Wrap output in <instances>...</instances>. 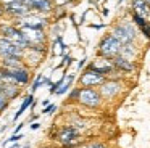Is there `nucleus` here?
<instances>
[{"label":"nucleus","instance_id":"nucleus-1","mask_svg":"<svg viewBox=\"0 0 150 148\" xmlns=\"http://www.w3.org/2000/svg\"><path fill=\"white\" fill-rule=\"evenodd\" d=\"M111 35H113L115 39H118L121 45H124V44H131V42L136 40L137 31H136V27H134L132 23L123 21V23H120V24L115 26Z\"/></svg>","mask_w":150,"mask_h":148},{"label":"nucleus","instance_id":"nucleus-2","mask_svg":"<svg viewBox=\"0 0 150 148\" xmlns=\"http://www.w3.org/2000/svg\"><path fill=\"white\" fill-rule=\"evenodd\" d=\"M120 48H121V44L118 39H115L113 35H107V37L102 39V42L98 44V55L107 60H111L115 58L118 53H120Z\"/></svg>","mask_w":150,"mask_h":148},{"label":"nucleus","instance_id":"nucleus-3","mask_svg":"<svg viewBox=\"0 0 150 148\" xmlns=\"http://www.w3.org/2000/svg\"><path fill=\"white\" fill-rule=\"evenodd\" d=\"M78 101L81 105L87 106V108H97L102 103V97L97 90H94L92 87H84L79 89V95H78Z\"/></svg>","mask_w":150,"mask_h":148},{"label":"nucleus","instance_id":"nucleus-4","mask_svg":"<svg viewBox=\"0 0 150 148\" xmlns=\"http://www.w3.org/2000/svg\"><path fill=\"white\" fill-rule=\"evenodd\" d=\"M55 137H57V140H58L60 143L63 145V147L71 148V147H74L76 142H78L79 132H78V129L73 127V125H66V127H62V129H60L58 134H57Z\"/></svg>","mask_w":150,"mask_h":148},{"label":"nucleus","instance_id":"nucleus-5","mask_svg":"<svg viewBox=\"0 0 150 148\" xmlns=\"http://www.w3.org/2000/svg\"><path fill=\"white\" fill-rule=\"evenodd\" d=\"M4 8H5V13H7V15L16 16V18H23V16H26L31 13V8L24 2H21V0H10L8 3L4 5Z\"/></svg>","mask_w":150,"mask_h":148},{"label":"nucleus","instance_id":"nucleus-6","mask_svg":"<svg viewBox=\"0 0 150 148\" xmlns=\"http://www.w3.org/2000/svg\"><path fill=\"white\" fill-rule=\"evenodd\" d=\"M24 50L21 47H18L15 42L8 40L5 37H0V56H23Z\"/></svg>","mask_w":150,"mask_h":148},{"label":"nucleus","instance_id":"nucleus-7","mask_svg":"<svg viewBox=\"0 0 150 148\" xmlns=\"http://www.w3.org/2000/svg\"><path fill=\"white\" fill-rule=\"evenodd\" d=\"M45 24H47V19L42 18V16L34 15V13H29V15H26V16H23V18H21V27L39 29V31H42Z\"/></svg>","mask_w":150,"mask_h":148},{"label":"nucleus","instance_id":"nucleus-8","mask_svg":"<svg viewBox=\"0 0 150 148\" xmlns=\"http://www.w3.org/2000/svg\"><path fill=\"white\" fill-rule=\"evenodd\" d=\"M79 82H81L84 87L100 85V84L105 82V76H102V74H98V73H94V71H91V69H86L84 73H82Z\"/></svg>","mask_w":150,"mask_h":148},{"label":"nucleus","instance_id":"nucleus-9","mask_svg":"<svg viewBox=\"0 0 150 148\" xmlns=\"http://www.w3.org/2000/svg\"><path fill=\"white\" fill-rule=\"evenodd\" d=\"M100 97H103V98H115V97L120 93L121 90V84L118 82V80H105L103 84H100Z\"/></svg>","mask_w":150,"mask_h":148},{"label":"nucleus","instance_id":"nucleus-10","mask_svg":"<svg viewBox=\"0 0 150 148\" xmlns=\"http://www.w3.org/2000/svg\"><path fill=\"white\" fill-rule=\"evenodd\" d=\"M111 64H113L115 69L123 71V73H132V71L136 69V64H134L132 61L127 60V58L120 56V55H116L115 58H111Z\"/></svg>","mask_w":150,"mask_h":148},{"label":"nucleus","instance_id":"nucleus-11","mask_svg":"<svg viewBox=\"0 0 150 148\" xmlns=\"http://www.w3.org/2000/svg\"><path fill=\"white\" fill-rule=\"evenodd\" d=\"M31 8V11L37 13H49L52 10V2L50 0H21Z\"/></svg>","mask_w":150,"mask_h":148},{"label":"nucleus","instance_id":"nucleus-12","mask_svg":"<svg viewBox=\"0 0 150 148\" xmlns=\"http://www.w3.org/2000/svg\"><path fill=\"white\" fill-rule=\"evenodd\" d=\"M10 77L15 84H28L29 82V71L24 68H16V69H10Z\"/></svg>","mask_w":150,"mask_h":148},{"label":"nucleus","instance_id":"nucleus-13","mask_svg":"<svg viewBox=\"0 0 150 148\" xmlns=\"http://www.w3.org/2000/svg\"><path fill=\"white\" fill-rule=\"evenodd\" d=\"M0 95H4L10 101L20 95V89L16 87V84H0Z\"/></svg>","mask_w":150,"mask_h":148},{"label":"nucleus","instance_id":"nucleus-14","mask_svg":"<svg viewBox=\"0 0 150 148\" xmlns=\"http://www.w3.org/2000/svg\"><path fill=\"white\" fill-rule=\"evenodd\" d=\"M131 8L134 10L136 15L142 16V18H147L150 15V6L147 5L145 0H132L131 2Z\"/></svg>","mask_w":150,"mask_h":148},{"label":"nucleus","instance_id":"nucleus-15","mask_svg":"<svg viewBox=\"0 0 150 148\" xmlns=\"http://www.w3.org/2000/svg\"><path fill=\"white\" fill-rule=\"evenodd\" d=\"M120 56H123V58H127V60H131L132 61V58L137 55V48H136V45H134V42H131V44H124V45H121V48H120Z\"/></svg>","mask_w":150,"mask_h":148},{"label":"nucleus","instance_id":"nucleus-16","mask_svg":"<svg viewBox=\"0 0 150 148\" xmlns=\"http://www.w3.org/2000/svg\"><path fill=\"white\" fill-rule=\"evenodd\" d=\"M2 64H4V68H8V69L23 68V56H5Z\"/></svg>","mask_w":150,"mask_h":148},{"label":"nucleus","instance_id":"nucleus-17","mask_svg":"<svg viewBox=\"0 0 150 148\" xmlns=\"http://www.w3.org/2000/svg\"><path fill=\"white\" fill-rule=\"evenodd\" d=\"M34 103V97L33 95H28V97H24V101L21 103V106H20V109H18L16 113H15V116H13V121H16L18 118H20L21 114H23L24 111H26L28 108H29L31 105Z\"/></svg>","mask_w":150,"mask_h":148},{"label":"nucleus","instance_id":"nucleus-18","mask_svg":"<svg viewBox=\"0 0 150 148\" xmlns=\"http://www.w3.org/2000/svg\"><path fill=\"white\" fill-rule=\"evenodd\" d=\"M73 79H74V76H73V74L66 76V80L63 82V85H62V87H58V90L55 92V95H63V93L68 92V89L71 87V84H73Z\"/></svg>","mask_w":150,"mask_h":148},{"label":"nucleus","instance_id":"nucleus-19","mask_svg":"<svg viewBox=\"0 0 150 148\" xmlns=\"http://www.w3.org/2000/svg\"><path fill=\"white\" fill-rule=\"evenodd\" d=\"M49 85V79H45V77L42 76V74H39V76H37V79L34 80V84H33V87H31V89H33V92H36L37 89H39V87H42V85Z\"/></svg>","mask_w":150,"mask_h":148},{"label":"nucleus","instance_id":"nucleus-20","mask_svg":"<svg viewBox=\"0 0 150 148\" xmlns=\"http://www.w3.org/2000/svg\"><path fill=\"white\" fill-rule=\"evenodd\" d=\"M132 21L136 23V26H137V27H142V26H144V24H145V23H147V19L134 13V15H132Z\"/></svg>","mask_w":150,"mask_h":148},{"label":"nucleus","instance_id":"nucleus-21","mask_svg":"<svg viewBox=\"0 0 150 148\" xmlns=\"http://www.w3.org/2000/svg\"><path fill=\"white\" fill-rule=\"evenodd\" d=\"M139 29H140V31H142V34L145 35V39H149V40H150V23L147 21L145 24H144L142 27H139Z\"/></svg>","mask_w":150,"mask_h":148},{"label":"nucleus","instance_id":"nucleus-22","mask_svg":"<svg viewBox=\"0 0 150 148\" xmlns=\"http://www.w3.org/2000/svg\"><path fill=\"white\" fill-rule=\"evenodd\" d=\"M8 103H10V101H8V100L5 98L4 95H0V113L5 111V109L8 108Z\"/></svg>","mask_w":150,"mask_h":148},{"label":"nucleus","instance_id":"nucleus-23","mask_svg":"<svg viewBox=\"0 0 150 148\" xmlns=\"http://www.w3.org/2000/svg\"><path fill=\"white\" fill-rule=\"evenodd\" d=\"M55 109H57V106H55V105L45 106V108L42 109V114H53V113H55Z\"/></svg>","mask_w":150,"mask_h":148},{"label":"nucleus","instance_id":"nucleus-24","mask_svg":"<svg viewBox=\"0 0 150 148\" xmlns=\"http://www.w3.org/2000/svg\"><path fill=\"white\" fill-rule=\"evenodd\" d=\"M21 138H24L21 134H13V135H11V137L7 140V142H5V143H8V142H13V143H16L18 140H21Z\"/></svg>","mask_w":150,"mask_h":148},{"label":"nucleus","instance_id":"nucleus-25","mask_svg":"<svg viewBox=\"0 0 150 148\" xmlns=\"http://www.w3.org/2000/svg\"><path fill=\"white\" fill-rule=\"evenodd\" d=\"M78 95H79V89H73L71 93H69V100H78Z\"/></svg>","mask_w":150,"mask_h":148},{"label":"nucleus","instance_id":"nucleus-26","mask_svg":"<svg viewBox=\"0 0 150 148\" xmlns=\"http://www.w3.org/2000/svg\"><path fill=\"white\" fill-rule=\"evenodd\" d=\"M86 148H107L103 143H89Z\"/></svg>","mask_w":150,"mask_h":148},{"label":"nucleus","instance_id":"nucleus-27","mask_svg":"<svg viewBox=\"0 0 150 148\" xmlns=\"http://www.w3.org/2000/svg\"><path fill=\"white\" fill-rule=\"evenodd\" d=\"M40 127V122L37 121V122H33V124H31V129H33V130H37V129Z\"/></svg>","mask_w":150,"mask_h":148},{"label":"nucleus","instance_id":"nucleus-28","mask_svg":"<svg viewBox=\"0 0 150 148\" xmlns=\"http://www.w3.org/2000/svg\"><path fill=\"white\" fill-rule=\"evenodd\" d=\"M23 125H24V122H23V124H18V125H16V129H15V134H18V132H20L21 129H23Z\"/></svg>","mask_w":150,"mask_h":148},{"label":"nucleus","instance_id":"nucleus-29","mask_svg":"<svg viewBox=\"0 0 150 148\" xmlns=\"http://www.w3.org/2000/svg\"><path fill=\"white\" fill-rule=\"evenodd\" d=\"M84 63H86V58H82V60L79 61V64H78V68H79V69H81V68L84 66Z\"/></svg>","mask_w":150,"mask_h":148},{"label":"nucleus","instance_id":"nucleus-30","mask_svg":"<svg viewBox=\"0 0 150 148\" xmlns=\"http://www.w3.org/2000/svg\"><path fill=\"white\" fill-rule=\"evenodd\" d=\"M49 103H50V100H44L42 105H44V106H49Z\"/></svg>","mask_w":150,"mask_h":148},{"label":"nucleus","instance_id":"nucleus-31","mask_svg":"<svg viewBox=\"0 0 150 148\" xmlns=\"http://www.w3.org/2000/svg\"><path fill=\"white\" fill-rule=\"evenodd\" d=\"M5 13V8H4V5H0V15H4Z\"/></svg>","mask_w":150,"mask_h":148},{"label":"nucleus","instance_id":"nucleus-32","mask_svg":"<svg viewBox=\"0 0 150 148\" xmlns=\"http://www.w3.org/2000/svg\"><path fill=\"white\" fill-rule=\"evenodd\" d=\"M23 148H29V143H26V145H24V147Z\"/></svg>","mask_w":150,"mask_h":148},{"label":"nucleus","instance_id":"nucleus-33","mask_svg":"<svg viewBox=\"0 0 150 148\" xmlns=\"http://www.w3.org/2000/svg\"><path fill=\"white\" fill-rule=\"evenodd\" d=\"M145 2H147V5H149V6H150V0H145Z\"/></svg>","mask_w":150,"mask_h":148},{"label":"nucleus","instance_id":"nucleus-34","mask_svg":"<svg viewBox=\"0 0 150 148\" xmlns=\"http://www.w3.org/2000/svg\"><path fill=\"white\" fill-rule=\"evenodd\" d=\"M124 2V0H118V3H123Z\"/></svg>","mask_w":150,"mask_h":148},{"label":"nucleus","instance_id":"nucleus-35","mask_svg":"<svg viewBox=\"0 0 150 148\" xmlns=\"http://www.w3.org/2000/svg\"><path fill=\"white\" fill-rule=\"evenodd\" d=\"M10 148H16V145H11V147Z\"/></svg>","mask_w":150,"mask_h":148}]
</instances>
